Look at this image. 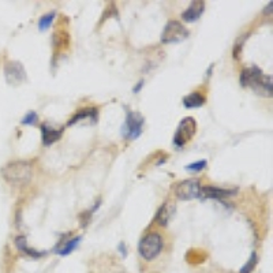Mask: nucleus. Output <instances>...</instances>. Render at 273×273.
Instances as JSON below:
<instances>
[{
	"instance_id": "obj_1",
	"label": "nucleus",
	"mask_w": 273,
	"mask_h": 273,
	"mask_svg": "<svg viewBox=\"0 0 273 273\" xmlns=\"http://www.w3.org/2000/svg\"><path fill=\"white\" fill-rule=\"evenodd\" d=\"M240 84L264 96H272V77L265 76L258 67L245 69L240 74Z\"/></svg>"
},
{
	"instance_id": "obj_2",
	"label": "nucleus",
	"mask_w": 273,
	"mask_h": 273,
	"mask_svg": "<svg viewBox=\"0 0 273 273\" xmlns=\"http://www.w3.org/2000/svg\"><path fill=\"white\" fill-rule=\"evenodd\" d=\"M2 174L9 183L14 186H24L32 179L33 170H32V165L26 161H13L6 165Z\"/></svg>"
},
{
	"instance_id": "obj_3",
	"label": "nucleus",
	"mask_w": 273,
	"mask_h": 273,
	"mask_svg": "<svg viewBox=\"0 0 273 273\" xmlns=\"http://www.w3.org/2000/svg\"><path fill=\"white\" fill-rule=\"evenodd\" d=\"M163 247H164V240H163L160 234L152 232V234H148L142 238L140 245H138V251L144 259L153 261L160 255Z\"/></svg>"
},
{
	"instance_id": "obj_4",
	"label": "nucleus",
	"mask_w": 273,
	"mask_h": 273,
	"mask_svg": "<svg viewBox=\"0 0 273 273\" xmlns=\"http://www.w3.org/2000/svg\"><path fill=\"white\" fill-rule=\"evenodd\" d=\"M197 131V122L195 119L188 116V118L182 119V122L178 126V130L174 135V145L176 148H183Z\"/></svg>"
},
{
	"instance_id": "obj_5",
	"label": "nucleus",
	"mask_w": 273,
	"mask_h": 273,
	"mask_svg": "<svg viewBox=\"0 0 273 273\" xmlns=\"http://www.w3.org/2000/svg\"><path fill=\"white\" fill-rule=\"evenodd\" d=\"M188 37V30L178 21H170L161 33V43H179Z\"/></svg>"
},
{
	"instance_id": "obj_6",
	"label": "nucleus",
	"mask_w": 273,
	"mask_h": 273,
	"mask_svg": "<svg viewBox=\"0 0 273 273\" xmlns=\"http://www.w3.org/2000/svg\"><path fill=\"white\" fill-rule=\"evenodd\" d=\"M145 119L141 113L138 112H128L126 116V122L123 126V135L128 140H136L141 135L142 126H144Z\"/></svg>"
},
{
	"instance_id": "obj_7",
	"label": "nucleus",
	"mask_w": 273,
	"mask_h": 273,
	"mask_svg": "<svg viewBox=\"0 0 273 273\" xmlns=\"http://www.w3.org/2000/svg\"><path fill=\"white\" fill-rule=\"evenodd\" d=\"M199 180L198 179H186L180 182L176 188H175V194L179 198L180 201H190L194 198H198L199 195Z\"/></svg>"
},
{
	"instance_id": "obj_8",
	"label": "nucleus",
	"mask_w": 273,
	"mask_h": 273,
	"mask_svg": "<svg viewBox=\"0 0 273 273\" xmlns=\"http://www.w3.org/2000/svg\"><path fill=\"white\" fill-rule=\"evenodd\" d=\"M5 77L11 85H19L26 80V73L24 66L19 61H9L5 67Z\"/></svg>"
},
{
	"instance_id": "obj_9",
	"label": "nucleus",
	"mask_w": 273,
	"mask_h": 273,
	"mask_svg": "<svg viewBox=\"0 0 273 273\" xmlns=\"http://www.w3.org/2000/svg\"><path fill=\"white\" fill-rule=\"evenodd\" d=\"M175 212H176V203L174 201H167L159 208L156 215V223L161 227H167L175 216Z\"/></svg>"
},
{
	"instance_id": "obj_10",
	"label": "nucleus",
	"mask_w": 273,
	"mask_h": 273,
	"mask_svg": "<svg viewBox=\"0 0 273 273\" xmlns=\"http://www.w3.org/2000/svg\"><path fill=\"white\" fill-rule=\"evenodd\" d=\"M235 194V190H224V188L213 187V186H203V187L199 188V195L198 197L201 198V199H208V198L223 199V198L232 197Z\"/></svg>"
},
{
	"instance_id": "obj_11",
	"label": "nucleus",
	"mask_w": 273,
	"mask_h": 273,
	"mask_svg": "<svg viewBox=\"0 0 273 273\" xmlns=\"http://www.w3.org/2000/svg\"><path fill=\"white\" fill-rule=\"evenodd\" d=\"M203 11H205V3L203 2H193L191 5L188 6V9L183 11L182 19L186 21V22H195L203 14Z\"/></svg>"
},
{
	"instance_id": "obj_12",
	"label": "nucleus",
	"mask_w": 273,
	"mask_h": 273,
	"mask_svg": "<svg viewBox=\"0 0 273 273\" xmlns=\"http://www.w3.org/2000/svg\"><path fill=\"white\" fill-rule=\"evenodd\" d=\"M41 134H43V144L45 146H49L53 142H56L57 140H60L61 130L60 128L51 127L48 124H43L41 126Z\"/></svg>"
},
{
	"instance_id": "obj_13",
	"label": "nucleus",
	"mask_w": 273,
	"mask_h": 273,
	"mask_svg": "<svg viewBox=\"0 0 273 273\" xmlns=\"http://www.w3.org/2000/svg\"><path fill=\"white\" fill-rule=\"evenodd\" d=\"M205 101H207L205 96H202L199 92H193V93L187 94V96L183 97V104L186 108H198V107H202Z\"/></svg>"
},
{
	"instance_id": "obj_14",
	"label": "nucleus",
	"mask_w": 273,
	"mask_h": 273,
	"mask_svg": "<svg viewBox=\"0 0 273 273\" xmlns=\"http://www.w3.org/2000/svg\"><path fill=\"white\" fill-rule=\"evenodd\" d=\"M15 245H17V247H18L21 251H24L25 254H28L29 257L38 258V257H41V255L45 254V251H37V250L28 247V245H26V238H25V236H18V238L15 239Z\"/></svg>"
},
{
	"instance_id": "obj_15",
	"label": "nucleus",
	"mask_w": 273,
	"mask_h": 273,
	"mask_svg": "<svg viewBox=\"0 0 273 273\" xmlns=\"http://www.w3.org/2000/svg\"><path fill=\"white\" fill-rule=\"evenodd\" d=\"M97 109L96 108H84L82 111H80V112H77L76 115H74V118L71 119L70 122L67 123V126H71V124H76L77 122H80V120H84V119L86 118H90V119H96L97 118Z\"/></svg>"
},
{
	"instance_id": "obj_16",
	"label": "nucleus",
	"mask_w": 273,
	"mask_h": 273,
	"mask_svg": "<svg viewBox=\"0 0 273 273\" xmlns=\"http://www.w3.org/2000/svg\"><path fill=\"white\" fill-rule=\"evenodd\" d=\"M80 242H81V236L73 238V239L69 240V242H66L64 245L61 246V249H59L57 253H59L60 255H69L71 251H74V250L77 249V246H78Z\"/></svg>"
},
{
	"instance_id": "obj_17",
	"label": "nucleus",
	"mask_w": 273,
	"mask_h": 273,
	"mask_svg": "<svg viewBox=\"0 0 273 273\" xmlns=\"http://www.w3.org/2000/svg\"><path fill=\"white\" fill-rule=\"evenodd\" d=\"M257 262H258V255H257V253H251L249 261L240 269V273H251L257 266Z\"/></svg>"
},
{
	"instance_id": "obj_18",
	"label": "nucleus",
	"mask_w": 273,
	"mask_h": 273,
	"mask_svg": "<svg viewBox=\"0 0 273 273\" xmlns=\"http://www.w3.org/2000/svg\"><path fill=\"white\" fill-rule=\"evenodd\" d=\"M55 13H51V14H45L44 17H41L40 18V21H38V28L41 29V30H47L49 26H51L52 21H53V18H55Z\"/></svg>"
},
{
	"instance_id": "obj_19",
	"label": "nucleus",
	"mask_w": 273,
	"mask_h": 273,
	"mask_svg": "<svg viewBox=\"0 0 273 273\" xmlns=\"http://www.w3.org/2000/svg\"><path fill=\"white\" fill-rule=\"evenodd\" d=\"M207 164H208L207 160L195 161V163H191V164L186 165V170H187V171H194V172H198V171L205 170Z\"/></svg>"
},
{
	"instance_id": "obj_20",
	"label": "nucleus",
	"mask_w": 273,
	"mask_h": 273,
	"mask_svg": "<svg viewBox=\"0 0 273 273\" xmlns=\"http://www.w3.org/2000/svg\"><path fill=\"white\" fill-rule=\"evenodd\" d=\"M36 120H37V113L34 112V111H30V112H28L26 115H25V118L22 119V124L24 126H32V124H34L36 123Z\"/></svg>"
},
{
	"instance_id": "obj_21",
	"label": "nucleus",
	"mask_w": 273,
	"mask_h": 273,
	"mask_svg": "<svg viewBox=\"0 0 273 273\" xmlns=\"http://www.w3.org/2000/svg\"><path fill=\"white\" fill-rule=\"evenodd\" d=\"M246 38H247V36L239 37V40H238L235 45H234V57H235V59H239L240 57V52H242V48H243V43H245Z\"/></svg>"
},
{
	"instance_id": "obj_22",
	"label": "nucleus",
	"mask_w": 273,
	"mask_h": 273,
	"mask_svg": "<svg viewBox=\"0 0 273 273\" xmlns=\"http://www.w3.org/2000/svg\"><path fill=\"white\" fill-rule=\"evenodd\" d=\"M144 86V81H140V84L134 88V93H138L140 90H141V88Z\"/></svg>"
}]
</instances>
